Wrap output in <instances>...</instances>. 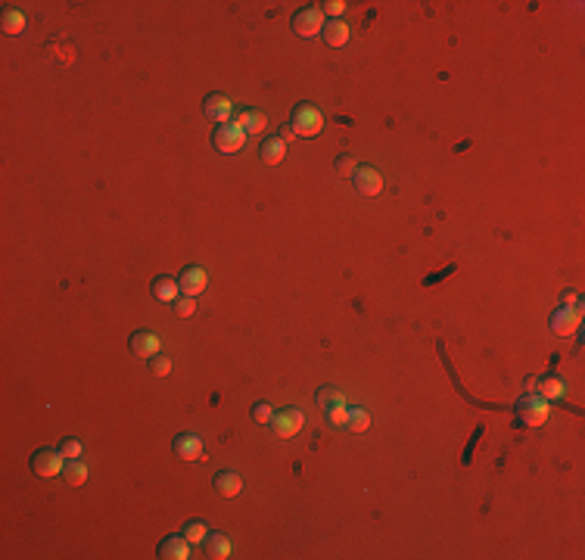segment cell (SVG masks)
<instances>
[{
	"label": "cell",
	"instance_id": "9",
	"mask_svg": "<svg viewBox=\"0 0 585 560\" xmlns=\"http://www.w3.org/2000/svg\"><path fill=\"white\" fill-rule=\"evenodd\" d=\"M175 455L181 461H205V445L196 433H181L175 439Z\"/></svg>",
	"mask_w": 585,
	"mask_h": 560
},
{
	"label": "cell",
	"instance_id": "18",
	"mask_svg": "<svg viewBox=\"0 0 585 560\" xmlns=\"http://www.w3.org/2000/svg\"><path fill=\"white\" fill-rule=\"evenodd\" d=\"M536 392L542 398H548V402H554V398H563L567 396V383H563L561 377H545L536 383Z\"/></svg>",
	"mask_w": 585,
	"mask_h": 560
},
{
	"label": "cell",
	"instance_id": "30",
	"mask_svg": "<svg viewBox=\"0 0 585 560\" xmlns=\"http://www.w3.org/2000/svg\"><path fill=\"white\" fill-rule=\"evenodd\" d=\"M252 420H256V423H271V420H274V408H271L268 402H256V408H252Z\"/></svg>",
	"mask_w": 585,
	"mask_h": 560
},
{
	"label": "cell",
	"instance_id": "19",
	"mask_svg": "<svg viewBox=\"0 0 585 560\" xmlns=\"http://www.w3.org/2000/svg\"><path fill=\"white\" fill-rule=\"evenodd\" d=\"M205 554H209L212 560H228L231 557L228 536H221V532H209V538H205Z\"/></svg>",
	"mask_w": 585,
	"mask_h": 560
},
{
	"label": "cell",
	"instance_id": "22",
	"mask_svg": "<svg viewBox=\"0 0 585 560\" xmlns=\"http://www.w3.org/2000/svg\"><path fill=\"white\" fill-rule=\"evenodd\" d=\"M318 405H321V411L340 408V405H345V396L340 389H334V386H321V389H318Z\"/></svg>",
	"mask_w": 585,
	"mask_h": 560
},
{
	"label": "cell",
	"instance_id": "17",
	"mask_svg": "<svg viewBox=\"0 0 585 560\" xmlns=\"http://www.w3.org/2000/svg\"><path fill=\"white\" fill-rule=\"evenodd\" d=\"M258 156H262L265 165H281L283 156H287V143L281 137H268L262 143V150H258Z\"/></svg>",
	"mask_w": 585,
	"mask_h": 560
},
{
	"label": "cell",
	"instance_id": "8",
	"mask_svg": "<svg viewBox=\"0 0 585 560\" xmlns=\"http://www.w3.org/2000/svg\"><path fill=\"white\" fill-rule=\"evenodd\" d=\"M352 181H355V190L361 193V196H377V193H383V175L377 169H370V165H358Z\"/></svg>",
	"mask_w": 585,
	"mask_h": 560
},
{
	"label": "cell",
	"instance_id": "31",
	"mask_svg": "<svg viewBox=\"0 0 585 560\" xmlns=\"http://www.w3.org/2000/svg\"><path fill=\"white\" fill-rule=\"evenodd\" d=\"M334 169H336V175L352 178V175L358 171V165H355V159H352V156H340V159H336V165H334Z\"/></svg>",
	"mask_w": 585,
	"mask_h": 560
},
{
	"label": "cell",
	"instance_id": "6",
	"mask_svg": "<svg viewBox=\"0 0 585 560\" xmlns=\"http://www.w3.org/2000/svg\"><path fill=\"white\" fill-rule=\"evenodd\" d=\"M212 143H215L218 153H237V150H240V146L246 143V131L237 128L234 122L218 125V131L212 134Z\"/></svg>",
	"mask_w": 585,
	"mask_h": 560
},
{
	"label": "cell",
	"instance_id": "25",
	"mask_svg": "<svg viewBox=\"0 0 585 560\" xmlns=\"http://www.w3.org/2000/svg\"><path fill=\"white\" fill-rule=\"evenodd\" d=\"M370 426V414L364 408H349V423H345V430L349 433H364Z\"/></svg>",
	"mask_w": 585,
	"mask_h": 560
},
{
	"label": "cell",
	"instance_id": "16",
	"mask_svg": "<svg viewBox=\"0 0 585 560\" xmlns=\"http://www.w3.org/2000/svg\"><path fill=\"white\" fill-rule=\"evenodd\" d=\"M178 296H181V286H178L175 277H156V280H153V299L175 305Z\"/></svg>",
	"mask_w": 585,
	"mask_h": 560
},
{
	"label": "cell",
	"instance_id": "24",
	"mask_svg": "<svg viewBox=\"0 0 585 560\" xmlns=\"http://www.w3.org/2000/svg\"><path fill=\"white\" fill-rule=\"evenodd\" d=\"M576 324H579V311H576V309H573V311H567V309H563V311H557V315H554V330L561 333V336L573 333V327H576Z\"/></svg>",
	"mask_w": 585,
	"mask_h": 560
},
{
	"label": "cell",
	"instance_id": "15",
	"mask_svg": "<svg viewBox=\"0 0 585 560\" xmlns=\"http://www.w3.org/2000/svg\"><path fill=\"white\" fill-rule=\"evenodd\" d=\"M321 38L327 47H345L349 44V25H345L343 19H330V22H324Z\"/></svg>",
	"mask_w": 585,
	"mask_h": 560
},
{
	"label": "cell",
	"instance_id": "3",
	"mask_svg": "<svg viewBox=\"0 0 585 560\" xmlns=\"http://www.w3.org/2000/svg\"><path fill=\"white\" fill-rule=\"evenodd\" d=\"M292 31H296L299 38H315L324 31V13L321 6H305V10H299L296 16H292Z\"/></svg>",
	"mask_w": 585,
	"mask_h": 560
},
{
	"label": "cell",
	"instance_id": "13",
	"mask_svg": "<svg viewBox=\"0 0 585 560\" xmlns=\"http://www.w3.org/2000/svg\"><path fill=\"white\" fill-rule=\"evenodd\" d=\"M234 125L243 128L246 134H262V131L268 128V118L258 109H243V112H234Z\"/></svg>",
	"mask_w": 585,
	"mask_h": 560
},
{
	"label": "cell",
	"instance_id": "33",
	"mask_svg": "<svg viewBox=\"0 0 585 560\" xmlns=\"http://www.w3.org/2000/svg\"><path fill=\"white\" fill-rule=\"evenodd\" d=\"M292 137H296V131H292V128H290V125H287V128H283V131H281V140H283V143H287V140H292Z\"/></svg>",
	"mask_w": 585,
	"mask_h": 560
},
{
	"label": "cell",
	"instance_id": "23",
	"mask_svg": "<svg viewBox=\"0 0 585 560\" xmlns=\"http://www.w3.org/2000/svg\"><path fill=\"white\" fill-rule=\"evenodd\" d=\"M184 538H187L190 545H203L205 538H209V523H205V520H190V523L184 526Z\"/></svg>",
	"mask_w": 585,
	"mask_h": 560
},
{
	"label": "cell",
	"instance_id": "29",
	"mask_svg": "<svg viewBox=\"0 0 585 560\" xmlns=\"http://www.w3.org/2000/svg\"><path fill=\"white\" fill-rule=\"evenodd\" d=\"M196 311V299L194 296H178L175 299V315L178 318H190Z\"/></svg>",
	"mask_w": 585,
	"mask_h": 560
},
{
	"label": "cell",
	"instance_id": "28",
	"mask_svg": "<svg viewBox=\"0 0 585 560\" xmlns=\"http://www.w3.org/2000/svg\"><path fill=\"white\" fill-rule=\"evenodd\" d=\"M59 451H63L65 461H75V458H81L84 445L78 442V439H63V442H59Z\"/></svg>",
	"mask_w": 585,
	"mask_h": 560
},
{
	"label": "cell",
	"instance_id": "10",
	"mask_svg": "<svg viewBox=\"0 0 585 560\" xmlns=\"http://www.w3.org/2000/svg\"><path fill=\"white\" fill-rule=\"evenodd\" d=\"M203 109H205V116H209L212 122H218V125H228L231 118H234V103H231L224 93H209L205 103H203Z\"/></svg>",
	"mask_w": 585,
	"mask_h": 560
},
{
	"label": "cell",
	"instance_id": "12",
	"mask_svg": "<svg viewBox=\"0 0 585 560\" xmlns=\"http://www.w3.org/2000/svg\"><path fill=\"white\" fill-rule=\"evenodd\" d=\"M159 557L162 560H187L190 557V542L187 538H178V536H169L159 542Z\"/></svg>",
	"mask_w": 585,
	"mask_h": 560
},
{
	"label": "cell",
	"instance_id": "14",
	"mask_svg": "<svg viewBox=\"0 0 585 560\" xmlns=\"http://www.w3.org/2000/svg\"><path fill=\"white\" fill-rule=\"evenodd\" d=\"M215 492L221 498H234V495H240L243 492V476L240 473H234V470H221V473H215Z\"/></svg>",
	"mask_w": 585,
	"mask_h": 560
},
{
	"label": "cell",
	"instance_id": "11",
	"mask_svg": "<svg viewBox=\"0 0 585 560\" xmlns=\"http://www.w3.org/2000/svg\"><path fill=\"white\" fill-rule=\"evenodd\" d=\"M159 336L153 330H137L134 336H131V352H134L137 358H146V361H150L153 355H159Z\"/></svg>",
	"mask_w": 585,
	"mask_h": 560
},
{
	"label": "cell",
	"instance_id": "32",
	"mask_svg": "<svg viewBox=\"0 0 585 560\" xmlns=\"http://www.w3.org/2000/svg\"><path fill=\"white\" fill-rule=\"evenodd\" d=\"M321 13H327V16L340 19L343 13H345V3H343V0H330V3H324V6H321Z\"/></svg>",
	"mask_w": 585,
	"mask_h": 560
},
{
	"label": "cell",
	"instance_id": "27",
	"mask_svg": "<svg viewBox=\"0 0 585 560\" xmlns=\"http://www.w3.org/2000/svg\"><path fill=\"white\" fill-rule=\"evenodd\" d=\"M324 414H327V423L334 426V430H343V426L349 423V408H345V405H340V408L324 411Z\"/></svg>",
	"mask_w": 585,
	"mask_h": 560
},
{
	"label": "cell",
	"instance_id": "1",
	"mask_svg": "<svg viewBox=\"0 0 585 560\" xmlns=\"http://www.w3.org/2000/svg\"><path fill=\"white\" fill-rule=\"evenodd\" d=\"M290 128L296 131V137H318L324 131L321 109H318V106H311V103H299L296 109H292Z\"/></svg>",
	"mask_w": 585,
	"mask_h": 560
},
{
	"label": "cell",
	"instance_id": "7",
	"mask_svg": "<svg viewBox=\"0 0 585 560\" xmlns=\"http://www.w3.org/2000/svg\"><path fill=\"white\" fill-rule=\"evenodd\" d=\"M178 286H181V296H199V293L209 286V274H205L199 265H187V268L181 271V277H178Z\"/></svg>",
	"mask_w": 585,
	"mask_h": 560
},
{
	"label": "cell",
	"instance_id": "4",
	"mask_svg": "<svg viewBox=\"0 0 585 560\" xmlns=\"http://www.w3.org/2000/svg\"><path fill=\"white\" fill-rule=\"evenodd\" d=\"M63 467H65L63 451L41 449V451H35V455H31V470H35L38 476H44V479L59 476V473H63Z\"/></svg>",
	"mask_w": 585,
	"mask_h": 560
},
{
	"label": "cell",
	"instance_id": "2",
	"mask_svg": "<svg viewBox=\"0 0 585 560\" xmlns=\"http://www.w3.org/2000/svg\"><path fill=\"white\" fill-rule=\"evenodd\" d=\"M551 414V405L548 398H542L538 392H526V396L517 402V417L523 420L526 426H542Z\"/></svg>",
	"mask_w": 585,
	"mask_h": 560
},
{
	"label": "cell",
	"instance_id": "26",
	"mask_svg": "<svg viewBox=\"0 0 585 560\" xmlns=\"http://www.w3.org/2000/svg\"><path fill=\"white\" fill-rule=\"evenodd\" d=\"M150 373H153V377H169V373H171V358L169 355H153L150 358Z\"/></svg>",
	"mask_w": 585,
	"mask_h": 560
},
{
	"label": "cell",
	"instance_id": "21",
	"mask_svg": "<svg viewBox=\"0 0 585 560\" xmlns=\"http://www.w3.org/2000/svg\"><path fill=\"white\" fill-rule=\"evenodd\" d=\"M63 479L69 485H84V479H88V464H81L75 458V461H65L63 467Z\"/></svg>",
	"mask_w": 585,
	"mask_h": 560
},
{
	"label": "cell",
	"instance_id": "20",
	"mask_svg": "<svg viewBox=\"0 0 585 560\" xmlns=\"http://www.w3.org/2000/svg\"><path fill=\"white\" fill-rule=\"evenodd\" d=\"M0 29H3V35H22V31H25V16L19 10H3V16H0Z\"/></svg>",
	"mask_w": 585,
	"mask_h": 560
},
{
	"label": "cell",
	"instance_id": "5",
	"mask_svg": "<svg viewBox=\"0 0 585 560\" xmlns=\"http://www.w3.org/2000/svg\"><path fill=\"white\" fill-rule=\"evenodd\" d=\"M302 426H305V414L299 408L274 411V420H271V430H274L281 439H292L299 430H302Z\"/></svg>",
	"mask_w": 585,
	"mask_h": 560
}]
</instances>
